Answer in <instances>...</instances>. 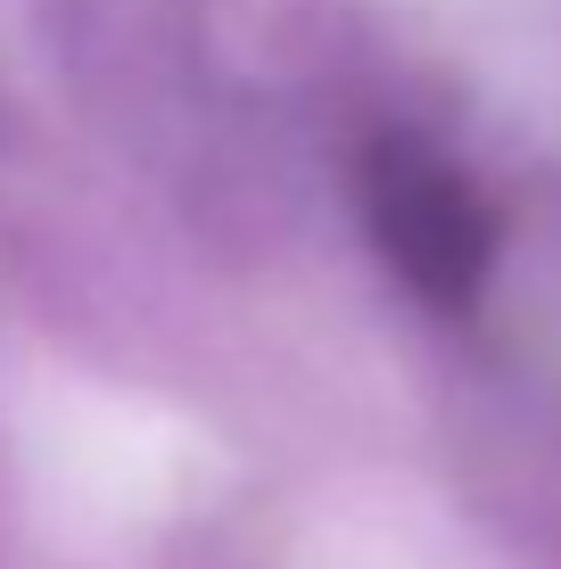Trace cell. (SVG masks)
Segmentation results:
<instances>
[{"instance_id":"obj_1","label":"cell","mask_w":561,"mask_h":569,"mask_svg":"<svg viewBox=\"0 0 561 569\" xmlns=\"http://www.w3.org/2000/svg\"><path fill=\"white\" fill-rule=\"evenodd\" d=\"M363 207H372V240L404 272V289H421L447 313L479 298L495 231H488L479 190L462 182V166H447L421 141H380L372 166H363Z\"/></svg>"}]
</instances>
